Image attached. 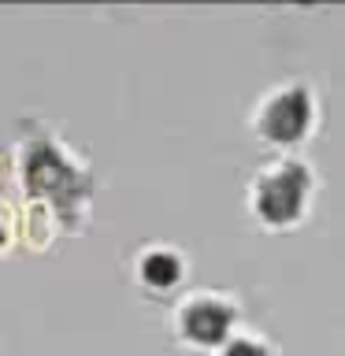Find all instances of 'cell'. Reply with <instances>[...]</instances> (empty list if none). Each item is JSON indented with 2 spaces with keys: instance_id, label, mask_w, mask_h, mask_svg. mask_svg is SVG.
<instances>
[{
  "instance_id": "obj_1",
  "label": "cell",
  "mask_w": 345,
  "mask_h": 356,
  "mask_svg": "<svg viewBox=\"0 0 345 356\" xmlns=\"http://www.w3.org/2000/svg\"><path fill=\"white\" fill-rule=\"evenodd\" d=\"M86 167L56 141H30L22 149V186L30 197H49L56 211H74L86 204L89 182Z\"/></svg>"
},
{
  "instance_id": "obj_6",
  "label": "cell",
  "mask_w": 345,
  "mask_h": 356,
  "mask_svg": "<svg viewBox=\"0 0 345 356\" xmlns=\"http://www.w3.org/2000/svg\"><path fill=\"white\" fill-rule=\"evenodd\" d=\"M219 356H267V349L252 338H230L227 345H223Z\"/></svg>"
},
{
  "instance_id": "obj_5",
  "label": "cell",
  "mask_w": 345,
  "mask_h": 356,
  "mask_svg": "<svg viewBox=\"0 0 345 356\" xmlns=\"http://www.w3.org/2000/svg\"><path fill=\"white\" fill-rule=\"evenodd\" d=\"M134 271H138V282H141L145 289L163 293V289H175L178 278H182V256H178L175 249L156 245V249H145V252L138 256Z\"/></svg>"
},
{
  "instance_id": "obj_2",
  "label": "cell",
  "mask_w": 345,
  "mask_h": 356,
  "mask_svg": "<svg viewBox=\"0 0 345 356\" xmlns=\"http://www.w3.org/2000/svg\"><path fill=\"white\" fill-rule=\"evenodd\" d=\"M308 186H312V178L300 163H294V160L275 163L271 171H264L260 182H256L252 204L267 222H289V219L300 216V208H305Z\"/></svg>"
},
{
  "instance_id": "obj_4",
  "label": "cell",
  "mask_w": 345,
  "mask_h": 356,
  "mask_svg": "<svg viewBox=\"0 0 345 356\" xmlns=\"http://www.w3.org/2000/svg\"><path fill=\"white\" fill-rule=\"evenodd\" d=\"M308 119H312V100L300 86H289L282 93H275L267 104L260 108V130L264 138L271 141H297L300 134L308 130Z\"/></svg>"
},
{
  "instance_id": "obj_3",
  "label": "cell",
  "mask_w": 345,
  "mask_h": 356,
  "mask_svg": "<svg viewBox=\"0 0 345 356\" xmlns=\"http://www.w3.org/2000/svg\"><path fill=\"white\" fill-rule=\"evenodd\" d=\"M230 323H234L230 305L211 293L189 297L175 316V327L189 345H219L230 334Z\"/></svg>"
}]
</instances>
